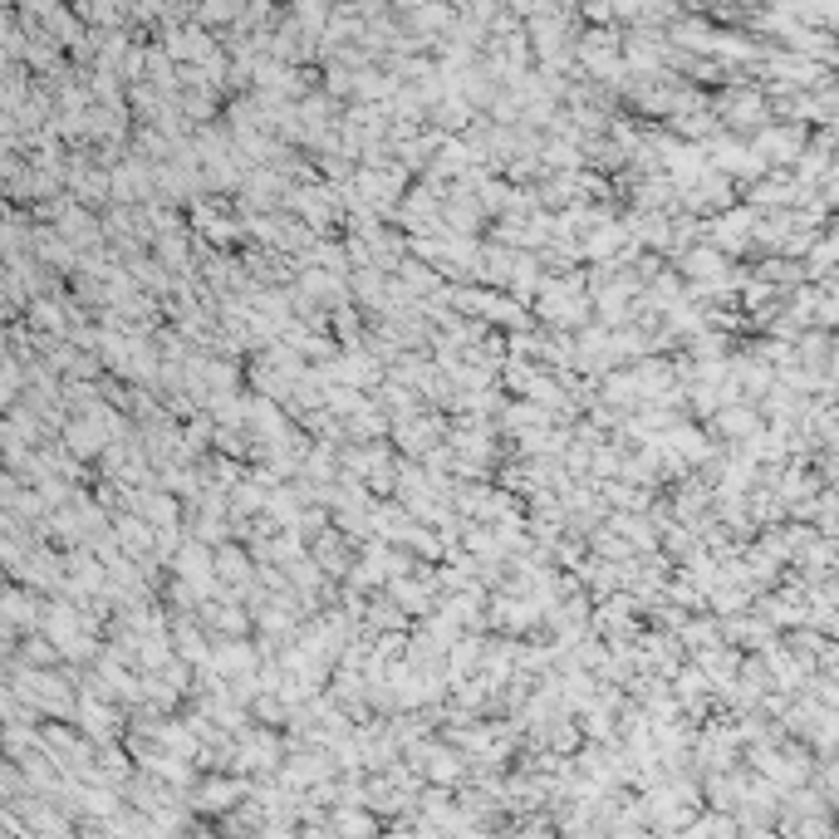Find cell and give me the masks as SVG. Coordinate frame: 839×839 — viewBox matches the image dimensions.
Segmentation results:
<instances>
[{"label":"cell","instance_id":"obj_1","mask_svg":"<svg viewBox=\"0 0 839 839\" xmlns=\"http://www.w3.org/2000/svg\"><path fill=\"white\" fill-rule=\"evenodd\" d=\"M800 148H805V128H786V133H765V138H756V158H761V152H776V162H786L790 152H796L800 158Z\"/></svg>","mask_w":839,"mask_h":839},{"label":"cell","instance_id":"obj_2","mask_svg":"<svg viewBox=\"0 0 839 839\" xmlns=\"http://www.w3.org/2000/svg\"><path fill=\"white\" fill-rule=\"evenodd\" d=\"M221 574V579H241V585H251V560H245L236 545H221V550L212 555V579Z\"/></svg>","mask_w":839,"mask_h":839},{"label":"cell","instance_id":"obj_3","mask_svg":"<svg viewBox=\"0 0 839 839\" xmlns=\"http://www.w3.org/2000/svg\"><path fill=\"white\" fill-rule=\"evenodd\" d=\"M682 270L697 276V280H712V276H722V270H726V260H722V251H692L688 260H682Z\"/></svg>","mask_w":839,"mask_h":839},{"label":"cell","instance_id":"obj_4","mask_svg":"<svg viewBox=\"0 0 839 839\" xmlns=\"http://www.w3.org/2000/svg\"><path fill=\"white\" fill-rule=\"evenodd\" d=\"M717 427H722L726 437H746V432H756V413L751 408H722V413H717Z\"/></svg>","mask_w":839,"mask_h":839},{"label":"cell","instance_id":"obj_5","mask_svg":"<svg viewBox=\"0 0 839 839\" xmlns=\"http://www.w3.org/2000/svg\"><path fill=\"white\" fill-rule=\"evenodd\" d=\"M398 442H403L408 452H427V447L437 442V423H427V417L423 423H403L398 427Z\"/></svg>","mask_w":839,"mask_h":839},{"label":"cell","instance_id":"obj_6","mask_svg":"<svg viewBox=\"0 0 839 839\" xmlns=\"http://www.w3.org/2000/svg\"><path fill=\"white\" fill-rule=\"evenodd\" d=\"M403 290L408 295H427V290H437V270L432 266H423V260H403Z\"/></svg>","mask_w":839,"mask_h":839},{"label":"cell","instance_id":"obj_7","mask_svg":"<svg viewBox=\"0 0 839 839\" xmlns=\"http://www.w3.org/2000/svg\"><path fill=\"white\" fill-rule=\"evenodd\" d=\"M732 123H765V98L761 94H742V98H736V104H732Z\"/></svg>","mask_w":839,"mask_h":839},{"label":"cell","instance_id":"obj_8","mask_svg":"<svg viewBox=\"0 0 839 839\" xmlns=\"http://www.w3.org/2000/svg\"><path fill=\"white\" fill-rule=\"evenodd\" d=\"M373 373H378V369H373V359H363V353H359V359H339V363H334V369H330V378H349V383H369V378H373Z\"/></svg>","mask_w":839,"mask_h":839},{"label":"cell","instance_id":"obj_9","mask_svg":"<svg viewBox=\"0 0 839 839\" xmlns=\"http://www.w3.org/2000/svg\"><path fill=\"white\" fill-rule=\"evenodd\" d=\"M212 624L216 628H226V633H241V628H245V614H241V609H212Z\"/></svg>","mask_w":839,"mask_h":839},{"label":"cell","instance_id":"obj_10","mask_svg":"<svg viewBox=\"0 0 839 839\" xmlns=\"http://www.w3.org/2000/svg\"><path fill=\"white\" fill-rule=\"evenodd\" d=\"M216 663H226V672H241L245 663H251V653H245V649H226V653H221V658H216Z\"/></svg>","mask_w":839,"mask_h":839}]
</instances>
